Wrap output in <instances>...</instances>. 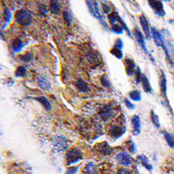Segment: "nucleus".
Masks as SVG:
<instances>
[{
  "mask_svg": "<svg viewBox=\"0 0 174 174\" xmlns=\"http://www.w3.org/2000/svg\"><path fill=\"white\" fill-rule=\"evenodd\" d=\"M118 17H119V15L117 12H113L112 13H110L108 15V19H109V22L111 24H117V20H118Z\"/></svg>",
  "mask_w": 174,
  "mask_h": 174,
  "instance_id": "obj_28",
  "label": "nucleus"
},
{
  "mask_svg": "<svg viewBox=\"0 0 174 174\" xmlns=\"http://www.w3.org/2000/svg\"><path fill=\"white\" fill-rule=\"evenodd\" d=\"M126 126H125V120L122 121V119H119L117 123L111 125L108 129V134L111 138H114L115 140L119 138L126 132Z\"/></svg>",
  "mask_w": 174,
  "mask_h": 174,
  "instance_id": "obj_1",
  "label": "nucleus"
},
{
  "mask_svg": "<svg viewBox=\"0 0 174 174\" xmlns=\"http://www.w3.org/2000/svg\"><path fill=\"white\" fill-rule=\"evenodd\" d=\"M125 104H126V106L128 108V109L133 110L134 108H135V105H134L132 102L129 101V99H127V98L125 99Z\"/></svg>",
  "mask_w": 174,
  "mask_h": 174,
  "instance_id": "obj_40",
  "label": "nucleus"
},
{
  "mask_svg": "<svg viewBox=\"0 0 174 174\" xmlns=\"http://www.w3.org/2000/svg\"><path fill=\"white\" fill-rule=\"evenodd\" d=\"M78 170V166H72V167H69L66 172L65 174H76L77 171Z\"/></svg>",
  "mask_w": 174,
  "mask_h": 174,
  "instance_id": "obj_38",
  "label": "nucleus"
},
{
  "mask_svg": "<svg viewBox=\"0 0 174 174\" xmlns=\"http://www.w3.org/2000/svg\"><path fill=\"white\" fill-rule=\"evenodd\" d=\"M160 91H161V94H162L163 97L165 98L167 102V105H169V100H168V97L166 95V92H167V85H166V74L164 72H162L161 77H160Z\"/></svg>",
  "mask_w": 174,
  "mask_h": 174,
  "instance_id": "obj_14",
  "label": "nucleus"
},
{
  "mask_svg": "<svg viewBox=\"0 0 174 174\" xmlns=\"http://www.w3.org/2000/svg\"><path fill=\"white\" fill-rule=\"evenodd\" d=\"M37 85L38 86L44 90H50L52 87L51 83L45 78V77H39L37 79Z\"/></svg>",
  "mask_w": 174,
  "mask_h": 174,
  "instance_id": "obj_20",
  "label": "nucleus"
},
{
  "mask_svg": "<svg viewBox=\"0 0 174 174\" xmlns=\"http://www.w3.org/2000/svg\"><path fill=\"white\" fill-rule=\"evenodd\" d=\"M132 123V132L134 135H138L141 132V122H140V117L138 115H134L131 119Z\"/></svg>",
  "mask_w": 174,
  "mask_h": 174,
  "instance_id": "obj_12",
  "label": "nucleus"
},
{
  "mask_svg": "<svg viewBox=\"0 0 174 174\" xmlns=\"http://www.w3.org/2000/svg\"><path fill=\"white\" fill-rule=\"evenodd\" d=\"M141 84H142V87L144 91L147 93H152V88L151 86L150 81L149 79L147 78V77L146 76V74H143L142 75V79H141Z\"/></svg>",
  "mask_w": 174,
  "mask_h": 174,
  "instance_id": "obj_17",
  "label": "nucleus"
},
{
  "mask_svg": "<svg viewBox=\"0 0 174 174\" xmlns=\"http://www.w3.org/2000/svg\"><path fill=\"white\" fill-rule=\"evenodd\" d=\"M53 146H54V150L57 152H64L67 149L68 147V143L67 140L64 137L57 136L52 139Z\"/></svg>",
  "mask_w": 174,
  "mask_h": 174,
  "instance_id": "obj_7",
  "label": "nucleus"
},
{
  "mask_svg": "<svg viewBox=\"0 0 174 174\" xmlns=\"http://www.w3.org/2000/svg\"><path fill=\"white\" fill-rule=\"evenodd\" d=\"M50 11L52 12L55 15H58L60 12V4L57 1H51L50 2V5H49Z\"/></svg>",
  "mask_w": 174,
  "mask_h": 174,
  "instance_id": "obj_22",
  "label": "nucleus"
},
{
  "mask_svg": "<svg viewBox=\"0 0 174 174\" xmlns=\"http://www.w3.org/2000/svg\"><path fill=\"white\" fill-rule=\"evenodd\" d=\"M74 85L76 86V88H77L80 92L85 93L88 92L90 91L88 84L85 81H84L83 79H81V78H78V79H77L76 81L74 82Z\"/></svg>",
  "mask_w": 174,
  "mask_h": 174,
  "instance_id": "obj_15",
  "label": "nucleus"
},
{
  "mask_svg": "<svg viewBox=\"0 0 174 174\" xmlns=\"http://www.w3.org/2000/svg\"><path fill=\"white\" fill-rule=\"evenodd\" d=\"M123 46H124V43H123V40H122L121 38H117V39L115 40L114 47H116V48L122 50V49H123Z\"/></svg>",
  "mask_w": 174,
  "mask_h": 174,
  "instance_id": "obj_37",
  "label": "nucleus"
},
{
  "mask_svg": "<svg viewBox=\"0 0 174 174\" xmlns=\"http://www.w3.org/2000/svg\"><path fill=\"white\" fill-rule=\"evenodd\" d=\"M15 19L21 25L27 26L32 22V14L27 9H20L16 12Z\"/></svg>",
  "mask_w": 174,
  "mask_h": 174,
  "instance_id": "obj_2",
  "label": "nucleus"
},
{
  "mask_svg": "<svg viewBox=\"0 0 174 174\" xmlns=\"http://www.w3.org/2000/svg\"><path fill=\"white\" fill-rule=\"evenodd\" d=\"M37 101H38L41 105H43L46 110H51V104L48 101V99L45 97H34Z\"/></svg>",
  "mask_w": 174,
  "mask_h": 174,
  "instance_id": "obj_24",
  "label": "nucleus"
},
{
  "mask_svg": "<svg viewBox=\"0 0 174 174\" xmlns=\"http://www.w3.org/2000/svg\"><path fill=\"white\" fill-rule=\"evenodd\" d=\"M112 32L114 33H116V34H122V33L124 32V31H126L125 28L122 26L121 24H113L112 26Z\"/></svg>",
  "mask_w": 174,
  "mask_h": 174,
  "instance_id": "obj_30",
  "label": "nucleus"
},
{
  "mask_svg": "<svg viewBox=\"0 0 174 174\" xmlns=\"http://www.w3.org/2000/svg\"><path fill=\"white\" fill-rule=\"evenodd\" d=\"M117 160L120 165L124 166H128L132 163V158H131V156L127 152H120L117 154Z\"/></svg>",
  "mask_w": 174,
  "mask_h": 174,
  "instance_id": "obj_11",
  "label": "nucleus"
},
{
  "mask_svg": "<svg viewBox=\"0 0 174 174\" xmlns=\"http://www.w3.org/2000/svg\"><path fill=\"white\" fill-rule=\"evenodd\" d=\"M139 23L141 24V27L144 31V32L146 35L147 38H150L151 37V33H150V26L148 24V21L146 19V17H145V15L143 14L141 16H139Z\"/></svg>",
  "mask_w": 174,
  "mask_h": 174,
  "instance_id": "obj_13",
  "label": "nucleus"
},
{
  "mask_svg": "<svg viewBox=\"0 0 174 174\" xmlns=\"http://www.w3.org/2000/svg\"><path fill=\"white\" fill-rule=\"evenodd\" d=\"M117 174H132V172H131L129 170L126 169V168H120V169L118 170Z\"/></svg>",
  "mask_w": 174,
  "mask_h": 174,
  "instance_id": "obj_42",
  "label": "nucleus"
},
{
  "mask_svg": "<svg viewBox=\"0 0 174 174\" xmlns=\"http://www.w3.org/2000/svg\"><path fill=\"white\" fill-rule=\"evenodd\" d=\"M26 72H27V70L24 66H18L15 71V75L16 77H23L26 75Z\"/></svg>",
  "mask_w": 174,
  "mask_h": 174,
  "instance_id": "obj_29",
  "label": "nucleus"
},
{
  "mask_svg": "<svg viewBox=\"0 0 174 174\" xmlns=\"http://www.w3.org/2000/svg\"><path fill=\"white\" fill-rule=\"evenodd\" d=\"M12 18V12L9 10V8L5 7L4 10V20L5 23H9Z\"/></svg>",
  "mask_w": 174,
  "mask_h": 174,
  "instance_id": "obj_33",
  "label": "nucleus"
},
{
  "mask_svg": "<svg viewBox=\"0 0 174 174\" xmlns=\"http://www.w3.org/2000/svg\"><path fill=\"white\" fill-rule=\"evenodd\" d=\"M100 82H101V84L103 86H105L106 88H108L111 86V83H110L109 79H108V77L106 75H103L101 77H100Z\"/></svg>",
  "mask_w": 174,
  "mask_h": 174,
  "instance_id": "obj_34",
  "label": "nucleus"
},
{
  "mask_svg": "<svg viewBox=\"0 0 174 174\" xmlns=\"http://www.w3.org/2000/svg\"><path fill=\"white\" fill-rule=\"evenodd\" d=\"M151 120H152V124H153L155 127H157V128L160 127V122H159L158 116L154 112L153 110L151 111Z\"/></svg>",
  "mask_w": 174,
  "mask_h": 174,
  "instance_id": "obj_27",
  "label": "nucleus"
},
{
  "mask_svg": "<svg viewBox=\"0 0 174 174\" xmlns=\"http://www.w3.org/2000/svg\"><path fill=\"white\" fill-rule=\"evenodd\" d=\"M138 160L141 163L142 166H144L146 169L150 171V172L152 171V165H150L149 159H148V158L146 157V155H139V156H138Z\"/></svg>",
  "mask_w": 174,
  "mask_h": 174,
  "instance_id": "obj_19",
  "label": "nucleus"
},
{
  "mask_svg": "<svg viewBox=\"0 0 174 174\" xmlns=\"http://www.w3.org/2000/svg\"><path fill=\"white\" fill-rule=\"evenodd\" d=\"M63 17H64V20H65V24L67 25H71L72 23L73 17L72 15V13L69 10H65L63 12Z\"/></svg>",
  "mask_w": 174,
  "mask_h": 174,
  "instance_id": "obj_23",
  "label": "nucleus"
},
{
  "mask_svg": "<svg viewBox=\"0 0 174 174\" xmlns=\"http://www.w3.org/2000/svg\"><path fill=\"white\" fill-rule=\"evenodd\" d=\"M102 10H103V12H105V14H108L109 15L112 8H111V6L109 5L108 2H102Z\"/></svg>",
  "mask_w": 174,
  "mask_h": 174,
  "instance_id": "obj_36",
  "label": "nucleus"
},
{
  "mask_svg": "<svg viewBox=\"0 0 174 174\" xmlns=\"http://www.w3.org/2000/svg\"><path fill=\"white\" fill-rule=\"evenodd\" d=\"M84 171H85V174H98L97 166H95V164L92 162L88 163L85 166Z\"/></svg>",
  "mask_w": 174,
  "mask_h": 174,
  "instance_id": "obj_21",
  "label": "nucleus"
},
{
  "mask_svg": "<svg viewBox=\"0 0 174 174\" xmlns=\"http://www.w3.org/2000/svg\"><path fill=\"white\" fill-rule=\"evenodd\" d=\"M83 158V153L80 150H78L77 148L74 147L70 149L67 152H66V161H67V165L71 166L75 163L80 161Z\"/></svg>",
  "mask_w": 174,
  "mask_h": 174,
  "instance_id": "obj_4",
  "label": "nucleus"
},
{
  "mask_svg": "<svg viewBox=\"0 0 174 174\" xmlns=\"http://www.w3.org/2000/svg\"><path fill=\"white\" fill-rule=\"evenodd\" d=\"M129 146H128V148H129V151L131 152H132L134 153L135 152H136V145L134 144V142L132 140H130L129 142Z\"/></svg>",
  "mask_w": 174,
  "mask_h": 174,
  "instance_id": "obj_39",
  "label": "nucleus"
},
{
  "mask_svg": "<svg viewBox=\"0 0 174 174\" xmlns=\"http://www.w3.org/2000/svg\"><path fill=\"white\" fill-rule=\"evenodd\" d=\"M86 4L88 6L89 9V12H91V14L95 18H97L98 20L100 21V23H102V24L104 25V27L106 28V24L105 23V21L103 19V17H102L100 11H99V7H98V4L96 1H86Z\"/></svg>",
  "mask_w": 174,
  "mask_h": 174,
  "instance_id": "obj_5",
  "label": "nucleus"
},
{
  "mask_svg": "<svg viewBox=\"0 0 174 174\" xmlns=\"http://www.w3.org/2000/svg\"><path fill=\"white\" fill-rule=\"evenodd\" d=\"M142 75H143V74L141 73L140 68H139V67H137V69L135 71V77H136V83H137V84L141 83Z\"/></svg>",
  "mask_w": 174,
  "mask_h": 174,
  "instance_id": "obj_35",
  "label": "nucleus"
},
{
  "mask_svg": "<svg viewBox=\"0 0 174 174\" xmlns=\"http://www.w3.org/2000/svg\"><path fill=\"white\" fill-rule=\"evenodd\" d=\"M151 34H152V36L153 37L154 42H155L156 45L158 46V47L163 48V50H164L165 52H166V50H167L166 42V40L164 39L162 34L159 32L157 29L154 28V27H152V29H151Z\"/></svg>",
  "mask_w": 174,
  "mask_h": 174,
  "instance_id": "obj_6",
  "label": "nucleus"
},
{
  "mask_svg": "<svg viewBox=\"0 0 174 174\" xmlns=\"http://www.w3.org/2000/svg\"><path fill=\"white\" fill-rule=\"evenodd\" d=\"M129 97L132 100L134 101H140L141 100V93L138 90H133L129 93Z\"/></svg>",
  "mask_w": 174,
  "mask_h": 174,
  "instance_id": "obj_26",
  "label": "nucleus"
},
{
  "mask_svg": "<svg viewBox=\"0 0 174 174\" xmlns=\"http://www.w3.org/2000/svg\"><path fill=\"white\" fill-rule=\"evenodd\" d=\"M98 146H97L98 152H99L100 153L104 154V155H109V154H111V152H112V148L107 143H105V142L99 144Z\"/></svg>",
  "mask_w": 174,
  "mask_h": 174,
  "instance_id": "obj_18",
  "label": "nucleus"
},
{
  "mask_svg": "<svg viewBox=\"0 0 174 174\" xmlns=\"http://www.w3.org/2000/svg\"><path fill=\"white\" fill-rule=\"evenodd\" d=\"M111 53L113 55L114 57H116L118 59H122L123 57H124V55H123V52H122V50L120 49H117L116 47H112V49L111 50Z\"/></svg>",
  "mask_w": 174,
  "mask_h": 174,
  "instance_id": "obj_31",
  "label": "nucleus"
},
{
  "mask_svg": "<svg viewBox=\"0 0 174 174\" xmlns=\"http://www.w3.org/2000/svg\"><path fill=\"white\" fill-rule=\"evenodd\" d=\"M23 47H24V43L19 38H15L12 42L11 48H12V50L14 52H21Z\"/></svg>",
  "mask_w": 174,
  "mask_h": 174,
  "instance_id": "obj_16",
  "label": "nucleus"
},
{
  "mask_svg": "<svg viewBox=\"0 0 174 174\" xmlns=\"http://www.w3.org/2000/svg\"><path fill=\"white\" fill-rule=\"evenodd\" d=\"M148 4L150 5L152 9L153 10L154 12L156 13V15L159 17H164L166 15V12L164 10L163 3L160 1H148Z\"/></svg>",
  "mask_w": 174,
  "mask_h": 174,
  "instance_id": "obj_8",
  "label": "nucleus"
},
{
  "mask_svg": "<svg viewBox=\"0 0 174 174\" xmlns=\"http://www.w3.org/2000/svg\"><path fill=\"white\" fill-rule=\"evenodd\" d=\"M39 12H40L42 15H46V13L48 12V10L46 8V6L45 5H40V7H39Z\"/></svg>",
  "mask_w": 174,
  "mask_h": 174,
  "instance_id": "obj_41",
  "label": "nucleus"
},
{
  "mask_svg": "<svg viewBox=\"0 0 174 174\" xmlns=\"http://www.w3.org/2000/svg\"><path fill=\"white\" fill-rule=\"evenodd\" d=\"M124 63H125V66H126V74L129 77H132L133 74H135V71H136V64H135V62H134L133 59L127 57L124 59Z\"/></svg>",
  "mask_w": 174,
  "mask_h": 174,
  "instance_id": "obj_10",
  "label": "nucleus"
},
{
  "mask_svg": "<svg viewBox=\"0 0 174 174\" xmlns=\"http://www.w3.org/2000/svg\"><path fill=\"white\" fill-rule=\"evenodd\" d=\"M163 135L166 138L167 144L169 145L170 147L174 148V136L172 134L169 133V132H163Z\"/></svg>",
  "mask_w": 174,
  "mask_h": 174,
  "instance_id": "obj_25",
  "label": "nucleus"
},
{
  "mask_svg": "<svg viewBox=\"0 0 174 174\" xmlns=\"http://www.w3.org/2000/svg\"><path fill=\"white\" fill-rule=\"evenodd\" d=\"M97 113L99 115V117H101L103 121H108L111 117L115 116V112H114L113 105L111 104H105L99 107V109L97 111Z\"/></svg>",
  "mask_w": 174,
  "mask_h": 174,
  "instance_id": "obj_3",
  "label": "nucleus"
},
{
  "mask_svg": "<svg viewBox=\"0 0 174 174\" xmlns=\"http://www.w3.org/2000/svg\"><path fill=\"white\" fill-rule=\"evenodd\" d=\"M32 58H33V55L31 52H26L20 56L21 60L24 61V62H26V63L31 62V61L32 60Z\"/></svg>",
  "mask_w": 174,
  "mask_h": 174,
  "instance_id": "obj_32",
  "label": "nucleus"
},
{
  "mask_svg": "<svg viewBox=\"0 0 174 174\" xmlns=\"http://www.w3.org/2000/svg\"><path fill=\"white\" fill-rule=\"evenodd\" d=\"M133 34L134 36H135V38H136V40L138 42V44L140 45V47L141 49L146 53V54H148V51H147V48H146V42H145V38H144V36H143V34L142 32L138 30V28L136 26L135 29H134V32H133Z\"/></svg>",
  "mask_w": 174,
  "mask_h": 174,
  "instance_id": "obj_9",
  "label": "nucleus"
}]
</instances>
